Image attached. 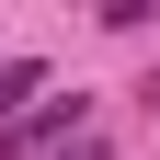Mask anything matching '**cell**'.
Returning <instances> with one entry per match:
<instances>
[{"label": "cell", "instance_id": "obj_3", "mask_svg": "<svg viewBox=\"0 0 160 160\" xmlns=\"http://www.w3.org/2000/svg\"><path fill=\"white\" fill-rule=\"evenodd\" d=\"M57 160H114V149H103V137H69V149H57Z\"/></svg>", "mask_w": 160, "mask_h": 160}, {"label": "cell", "instance_id": "obj_4", "mask_svg": "<svg viewBox=\"0 0 160 160\" xmlns=\"http://www.w3.org/2000/svg\"><path fill=\"white\" fill-rule=\"evenodd\" d=\"M149 103H160V69H149Z\"/></svg>", "mask_w": 160, "mask_h": 160}, {"label": "cell", "instance_id": "obj_1", "mask_svg": "<svg viewBox=\"0 0 160 160\" xmlns=\"http://www.w3.org/2000/svg\"><path fill=\"white\" fill-rule=\"evenodd\" d=\"M69 137H92V92H46V103H23L12 126H0V160H57Z\"/></svg>", "mask_w": 160, "mask_h": 160}, {"label": "cell", "instance_id": "obj_2", "mask_svg": "<svg viewBox=\"0 0 160 160\" xmlns=\"http://www.w3.org/2000/svg\"><path fill=\"white\" fill-rule=\"evenodd\" d=\"M23 92H46V57H0V114H23Z\"/></svg>", "mask_w": 160, "mask_h": 160}]
</instances>
